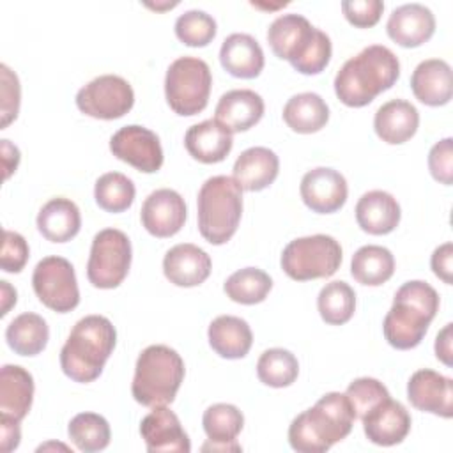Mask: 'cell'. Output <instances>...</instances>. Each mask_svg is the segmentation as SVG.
Instances as JSON below:
<instances>
[{"label": "cell", "mask_w": 453, "mask_h": 453, "mask_svg": "<svg viewBox=\"0 0 453 453\" xmlns=\"http://www.w3.org/2000/svg\"><path fill=\"white\" fill-rule=\"evenodd\" d=\"M400 76L398 57L382 44H372L349 58L334 76L336 97L350 108L370 104Z\"/></svg>", "instance_id": "cell-1"}, {"label": "cell", "mask_w": 453, "mask_h": 453, "mask_svg": "<svg viewBox=\"0 0 453 453\" xmlns=\"http://www.w3.org/2000/svg\"><path fill=\"white\" fill-rule=\"evenodd\" d=\"M354 419L356 412L345 393H326L292 419L288 442L299 453H324L350 434Z\"/></svg>", "instance_id": "cell-2"}, {"label": "cell", "mask_w": 453, "mask_h": 453, "mask_svg": "<svg viewBox=\"0 0 453 453\" xmlns=\"http://www.w3.org/2000/svg\"><path fill=\"white\" fill-rule=\"evenodd\" d=\"M267 42L278 58L308 76L322 73L333 53L329 35L296 12L281 14L269 25Z\"/></svg>", "instance_id": "cell-3"}, {"label": "cell", "mask_w": 453, "mask_h": 453, "mask_svg": "<svg viewBox=\"0 0 453 453\" xmlns=\"http://www.w3.org/2000/svg\"><path fill=\"white\" fill-rule=\"evenodd\" d=\"M117 343V331L110 319L87 315L71 329L62 350L60 368L74 382L96 380Z\"/></svg>", "instance_id": "cell-4"}, {"label": "cell", "mask_w": 453, "mask_h": 453, "mask_svg": "<svg viewBox=\"0 0 453 453\" xmlns=\"http://www.w3.org/2000/svg\"><path fill=\"white\" fill-rule=\"evenodd\" d=\"M437 310L439 294L430 283L421 280L405 281L396 290L393 306L382 322L386 342L398 350L418 347L437 315Z\"/></svg>", "instance_id": "cell-5"}, {"label": "cell", "mask_w": 453, "mask_h": 453, "mask_svg": "<svg viewBox=\"0 0 453 453\" xmlns=\"http://www.w3.org/2000/svg\"><path fill=\"white\" fill-rule=\"evenodd\" d=\"M184 361L168 345H149L136 359L131 393L145 407L168 405L184 380Z\"/></svg>", "instance_id": "cell-6"}, {"label": "cell", "mask_w": 453, "mask_h": 453, "mask_svg": "<svg viewBox=\"0 0 453 453\" xmlns=\"http://www.w3.org/2000/svg\"><path fill=\"white\" fill-rule=\"evenodd\" d=\"M200 235L214 244H225L237 232L242 216V189L234 177H209L196 198Z\"/></svg>", "instance_id": "cell-7"}, {"label": "cell", "mask_w": 453, "mask_h": 453, "mask_svg": "<svg viewBox=\"0 0 453 453\" xmlns=\"http://www.w3.org/2000/svg\"><path fill=\"white\" fill-rule=\"evenodd\" d=\"M211 85L212 74L205 60L179 57L166 69L165 97L177 115L191 117L205 110Z\"/></svg>", "instance_id": "cell-8"}, {"label": "cell", "mask_w": 453, "mask_h": 453, "mask_svg": "<svg viewBox=\"0 0 453 453\" xmlns=\"http://www.w3.org/2000/svg\"><path fill=\"white\" fill-rule=\"evenodd\" d=\"M340 242L326 234L306 235L290 241L281 253L283 273L296 281L333 276L342 264Z\"/></svg>", "instance_id": "cell-9"}, {"label": "cell", "mask_w": 453, "mask_h": 453, "mask_svg": "<svg viewBox=\"0 0 453 453\" xmlns=\"http://www.w3.org/2000/svg\"><path fill=\"white\" fill-rule=\"evenodd\" d=\"M131 241L117 228L99 230L90 246L87 278L96 288H117L131 267Z\"/></svg>", "instance_id": "cell-10"}, {"label": "cell", "mask_w": 453, "mask_h": 453, "mask_svg": "<svg viewBox=\"0 0 453 453\" xmlns=\"http://www.w3.org/2000/svg\"><path fill=\"white\" fill-rule=\"evenodd\" d=\"M32 287L39 301L57 313H67L80 304L74 267L64 257L50 255L39 260L32 274Z\"/></svg>", "instance_id": "cell-11"}, {"label": "cell", "mask_w": 453, "mask_h": 453, "mask_svg": "<svg viewBox=\"0 0 453 453\" xmlns=\"http://www.w3.org/2000/svg\"><path fill=\"white\" fill-rule=\"evenodd\" d=\"M134 104V92L129 81L117 74H103L83 85L76 94V106L81 113L113 120L124 117Z\"/></svg>", "instance_id": "cell-12"}, {"label": "cell", "mask_w": 453, "mask_h": 453, "mask_svg": "<svg viewBox=\"0 0 453 453\" xmlns=\"http://www.w3.org/2000/svg\"><path fill=\"white\" fill-rule=\"evenodd\" d=\"M111 154L143 173H154L163 166V149L157 134L143 126L129 124L110 138Z\"/></svg>", "instance_id": "cell-13"}, {"label": "cell", "mask_w": 453, "mask_h": 453, "mask_svg": "<svg viewBox=\"0 0 453 453\" xmlns=\"http://www.w3.org/2000/svg\"><path fill=\"white\" fill-rule=\"evenodd\" d=\"M299 193L308 209L319 214H331L347 202L349 186L338 170L319 166L303 175Z\"/></svg>", "instance_id": "cell-14"}, {"label": "cell", "mask_w": 453, "mask_h": 453, "mask_svg": "<svg viewBox=\"0 0 453 453\" xmlns=\"http://www.w3.org/2000/svg\"><path fill=\"white\" fill-rule=\"evenodd\" d=\"M186 203L184 198L168 188H161L152 191L142 203L140 219L143 228L159 239L172 237L186 223Z\"/></svg>", "instance_id": "cell-15"}, {"label": "cell", "mask_w": 453, "mask_h": 453, "mask_svg": "<svg viewBox=\"0 0 453 453\" xmlns=\"http://www.w3.org/2000/svg\"><path fill=\"white\" fill-rule=\"evenodd\" d=\"M407 398L418 411L446 419L453 416V380L435 370L414 372L407 382Z\"/></svg>", "instance_id": "cell-16"}, {"label": "cell", "mask_w": 453, "mask_h": 453, "mask_svg": "<svg viewBox=\"0 0 453 453\" xmlns=\"http://www.w3.org/2000/svg\"><path fill=\"white\" fill-rule=\"evenodd\" d=\"M140 435L150 453H189L191 442L177 414L166 405H156L140 423Z\"/></svg>", "instance_id": "cell-17"}, {"label": "cell", "mask_w": 453, "mask_h": 453, "mask_svg": "<svg viewBox=\"0 0 453 453\" xmlns=\"http://www.w3.org/2000/svg\"><path fill=\"white\" fill-rule=\"evenodd\" d=\"M361 421L366 439L377 446L400 444L409 435L412 423L409 411L391 396L368 411Z\"/></svg>", "instance_id": "cell-18"}, {"label": "cell", "mask_w": 453, "mask_h": 453, "mask_svg": "<svg viewBox=\"0 0 453 453\" xmlns=\"http://www.w3.org/2000/svg\"><path fill=\"white\" fill-rule=\"evenodd\" d=\"M386 32L402 48H418L434 35L435 16L423 4H403L389 14Z\"/></svg>", "instance_id": "cell-19"}, {"label": "cell", "mask_w": 453, "mask_h": 453, "mask_svg": "<svg viewBox=\"0 0 453 453\" xmlns=\"http://www.w3.org/2000/svg\"><path fill=\"white\" fill-rule=\"evenodd\" d=\"M211 267L212 262L207 251L191 242L175 244L163 258V273L177 287L202 285L209 278Z\"/></svg>", "instance_id": "cell-20"}, {"label": "cell", "mask_w": 453, "mask_h": 453, "mask_svg": "<svg viewBox=\"0 0 453 453\" xmlns=\"http://www.w3.org/2000/svg\"><path fill=\"white\" fill-rule=\"evenodd\" d=\"M264 99L250 88H235L225 92L214 110V119L232 134L248 131L260 122L264 115Z\"/></svg>", "instance_id": "cell-21"}, {"label": "cell", "mask_w": 453, "mask_h": 453, "mask_svg": "<svg viewBox=\"0 0 453 453\" xmlns=\"http://www.w3.org/2000/svg\"><path fill=\"white\" fill-rule=\"evenodd\" d=\"M234 145L232 133L216 119L191 126L184 134V147L200 163L212 165L223 161Z\"/></svg>", "instance_id": "cell-22"}, {"label": "cell", "mask_w": 453, "mask_h": 453, "mask_svg": "<svg viewBox=\"0 0 453 453\" xmlns=\"http://www.w3.org/2000/svg\"><path fill=\"white\" fill-rule=\"evenodd\" d=\"M411 88L416 99L426 106L448 104L453 96L449 64L442 58L419 62L412 71Z\"/></svg>", "instance_id": "cell-23"}, {"label": "cell", "mask_w": 453, "mask_h": 453, "mask_svg": "<svg viewBox=\"0 0 453 453\" xmlns=\"http://www.w3.org/2000/svg\"><path fill=\"white\" fill-rule=\"evenodd\" d=\"M219 62L235 78H257L265 64L264 50L250 34H230L219 48Z\"/></svg>", "instance_id": "cell-24"}, {"label": "cell", "mask_w": 453, "mask_h": 453, "mask_svg": "<svg viewBox=\"0 0 453 453\" xmlns=\"http://www.w3.org/2000/svg\"><path fill=\"white\" fill-rule=\"evenodd\" d=\"M280 172V159L267 147H250L234 163V180L244 191H262L269 188Z\"/></svg>", "instance_id": "cell-25"}, {"label": "cell", "mask_w": 453, "mask_h": 453, "mask_svg": "<svg viewBox=\"0 0 453 453\" xmlns=\"http://www.w3.org/2000/svg\"><path fill=\"white\" fill-rule=\"evenodd\" d=\"M400 205L396 198L382 189L365 193L356 203V221L363 232L372 235H386L400 223Z\"/></svg>", "instance_id": "cell-26"}, {"label": "cell", "mask_w": 453, "mask_h": 453, "mask_svg": "<svg viewBox=\"0 0 453 453\" xmlns=\"http://www.w3.org/2000/svg\"><path fill=\"white\" fill-rule=\"evenodd\" d=\"M419 126V113L416 106L405 99H391L379 106L373 117V129L377 136L389 143L400 145L411 140Z\"/></svg>", "instance_id": "cell-27"}, {"label": "cell", "mask_w": 453, "mask_h": 453, "mask_svg": "<svg viewBox=\"0 0 453 453\" xmlns=\"http://www.w3.org/2000/svg\"><path fill=\"white\" fill-rule=\"evenodd\" d=\"M34 400V377L18 365H4L0 370V418L21 421Z\"/></svg>", "instance_id": "cell-28"}, {"label": "cell", "mask_w": 453, "mask_h": 453, "mask_svg": "<svg viewBox=\"0 0 453 453\" xmlns=\"http://www.w3.org/2000/svg\"><path fill=\"white\" fill-rule=\"evenodd\" d=\"M207 338L211 349L225 359L244 357L253 343V333L250 324L234 315L216 317L207 329Z\"/></svg>", "instance_id": "cell-29"}, {"label": "cell", "mask_w": 453, "mask_h": 453, "mask_svg": "<svg viewBox=\"0 0 453 453\" xmlns=\"http://www.w3.org/2000/svg\"><path fill=\"white\" fill-rule=\"evenodd\" d=\"M81 214L78 205L64 196L48 200L37 214V230L51 242H67L78 235Z\"/></svg>", "instance_id": "cell-30"}, {"label": "cell", "mask_w": 453, "mask_h": 453, "mask_svg": "<svg viewBox=\"0 0 453 453\" xmlns=\"http://www.w3.org/2000/svg\"><path fill=\"white\" fill-rule=\"evenodd\" d=\"M285 124L301 134L320 131L329 120L327 103L315 92H301L292 96L283 106Z\"/></svg>", "instance_id": "cell-31"}, {"label": "cell", "mask_w": 453, "mask_h": 453, "mask_svg": "<svg viewBox=\"0 0 453 453\" xmlns=\"http://www.w3.org/2000/svg\"><path fill=\"white\" fill-rule=\"evenodd\" d=\"M5 340L18 356H37L48 345L50 329L41 315L25 311L9 322Z\"/></svg>", "instance_id": "cell-32"}, {"label": "cell", "mask_w": 453, "mask_h": 453, "mask_svg": "<svg viewBox=\"0 0 453 453\" xmlns=\"http://www.w3.org/2000/svg\"><path fill=\"white\" fill-rule=\"evenodd\" d=\"M395 273L393 253L377 244L361 246L350 260V274L361 285L379 287L386 283Z\"/></svg>", "instance_id": "cell-33"}, {"label": "cell", "mask_w": 453, "mask_h": 453, "mask_svg": "<svg viewBox=\"0 0 453 453\" xmlns=\"http://www.w3.org/2000/svg\"><path fill=\"white\" fill-rule=\"evenodd\" d=\"M271 288H273L271 276L258 267L239 269L232 273L223 285L226 297H230L234 303L248 304V306L262 303L271 292Z\"/></svg>", "instance_id": "cell-34"}, {"label": "cell", "mask_w": 453, "mask_h": 453, "mask_svg": "<svg viewBox=\"0 0 453 453\" xmlns=\"http://www.w3.org/2000/svg\"><path fill=\"white\" fill-rule=\"evenodd\" d=\"M317 308L326 324L342 326L349 322L356 311V292L342 280L326 283L319 292Z\"/></svg>", "instance_id": "cell-35"}, {"label": "cell", "mask_w": 453, "mask_h": 453, "mask_svg": "<svg viewBox=\"0 0 453 453\" xmlns=\"http://www.w3.org/2000/svg\"><path fill=\"white\" fill-rule=\"evenodd\" d=\"M71 442L85 453L101 451L110 444L111 432L108 421L96 412H80L67 425Z\"/></svg>", "instance_id": "cell-36"}, {"label": "cell", "mask_w": 453, "mask_h": 453, "mask_svg": "<svg viewBox=\"0 0 453 453\" xmlns=\"http://www.w3.org/2000/svg\"><path fill=\"white\" fill-rule=\"evenodd\" d=\"M202 425L209 442L234 444L244 426V416L232 403H214L205 409Z\"/></svg>", "instance_id": "cell-37"}, {"label": "cell", "mask_w": 453, "mask_h": 453, "mask_svg": "<svg viewBox=\"0 0 453 453\" xmlns=\"http://www.w3.org/2000/svg\"><path fill=\"white\" fill-rule=\"evenodd\" d=\"M134 184L133 180L120 172L103 173L94 186L96 203L106 212H124L134 202Z\"/></svg>", "instance_id": "cell-38"}, {"label": "cell", "mask_w": 453, "mask_h": 453, "mask_svg": "<svg viewBox=\"0 0 453 453\" xmlns=\"http://www.w3.org/2000/svg\"><path fill=\"white\" fill-rule=\"evenodd\" d=\"M257 375L265 386L287 388L299 375L297 357L287 349H267L257 361Z\"/></svg>", "instance_id": "cell-39"}, {"label": "cell", "mask_w": 453, "mask_h": 453, "mask_svg": "<svg viewBox=\"0 0 453 453\" xmlns=\"http://www.w3.org/2000/svg\"><path fill=\"white\" fill-rule=\"evenodd\" d=\"M216 21L205 11L191 9L182 12L175 21V35L191 48L207 46L216 37Z\"/></svg>", "instance_id": "cell-40"}, {"label": "cell", "mask_w": 453, "mask_h": 453, "mask_svg": "<svg viewBox=\"0 0 453 453\" xmlns=\"http://www.w3.org/2000/svg\"><path fill=\"white\" fill-rule=\"evenodd\" d=\"M354 412H356V418H363L368 411H372L377 403H380L382 400L389 398V391L388 388L373 379V377H359V379H354L347 391H345Z\"/></svg>", "instance_id": "cell-41"}, {"label": "cell", "mask_w": 453, "mask_h": 453, "mask_svg": "<svg viewBox=\"0 0 453 453\" xmlns=\"http://www.w3.org/2000/svg\"><path fill=\"white\" fill-rule=\"evenodd\" d=\"M345 19L357 28H370L379 23L384 4L380 0H345L342 2Z\"/></svg>", "instance_id": "cell-42"}, {"label": "cell", "mask_w": 453, "mask_h": 453, "mask_svg": "<svg viewBox=\"0 0 453 453\" xmlns=\"http://www.w3.org/2000/svg\"><path fill=\"white\" fill-rule=\"evenodd\" d=\"M30 250L25 241V237L12 230H4V242H2V255H0V265L5 273H19L27 260H28Z\"/></svg>", "instance_id": "cell-43"}, {"label": "cell", "mask_w": 453, "mask_h": 453, "mask_svg": "<svg viewBox=\"0 0 453 453\" xmlns=\"http://www.w3.org/2000/svg\"><path fill=\"white\" fill-rule=\"evenodd\" d=\"M2 74V129H5L19 111L21 101V87L18 76L5 65H0Z\"/></svg>", "instance_id": "cell-44"}, {"label": "cell", "mask_w": 453, "mask_h": 453, "mask_svg": "<svg viewBox=\"0 0 453 453\" xmlns=\"http://www.w3.org/2000/svg\"><path fill=\"white\" fill-rule=\"evenodd\" d=\"M428 170L437 182L444 186H449L453 182V140L451 138H444L430 149Z\"/></svg>", "instance_id": "cell-45"}, {"label": "cell", "mask_w": 453, "mask_h": 453, "mask_svg": "<svg viewBox=\"0 0 453 453\" xmlns=\"http://www.w3.org/2000/svg\"><path fill=\"white\" fill-rule=\"evenodd\" d=\"M453 244L451 242H444L441 246H437L432 253L430 258V265L432 271L437 278H441L446 285H451L453 278H451V271H453Z\"/></svg>", "instance_id": "cell-46"}, {"label": "cell", "mask_w": 453, "mask_h": 453, "mask_svg": "<svg viewBox=\"0 0 453 453\" xmlns=\"http://www.w3.org/2000/svg\"><path fill=\"white\" fill-rule=\"evenodd\" d=\"M451 343H453V324L448 322L437 334L435 338V345H434V350H435V357L444 363L446 366H451L453 365V349H451Z\"/></svg>", "instance_id": "cell-47"}, {"label": "cell", "mask_w": 453, "mask_h": 453, "mask_svg": "<svg viewBox=\"0 0 453 453\" xmlns=\"http://www.w3.org/2000/svg\"><path fill=\"white\" fill-rule=\"evenodd\" d=\"M19 439H21L19 421L0 418V444H2V451L9 453V451L16 449L19 446Z\"/></svg>", "instance_id": "cell-48"}, {"label": "cell", "mask_w": 453, "mask_h": 453, "mask_svg": "<svg viewBox=\"0 0 453 453\" xmlns=\"http://www.w3.org/2000/svg\"><path fill=\"white\" fill-rule=\"evenodd\" d=\"M2 163H4V179H9L19 165V149L9 140H2Z\"/></svg>", "instance_id": "cell-49"}, {"label": "cell", "mask_w": 453, "mask_h": 453, "mask_svg": "<svg viewBox=\"0 0 453 453\" xmlns=\"http://www.w3.org/2000/svg\"><path fill=\"white\" fill-rule=\"evenodd\" d=\"M0 287H2V311H0V315L5 317L11 310V306L16 304V290L5 280L0 281Z\"/></svg>", "instance_id": "cell-50"}, {"label": "cell", "mask_w": 453, "mask_h": 453, "mask_svg": "<svg viewBox=\"0 0 453 453\" xmlns=\"http://www.w3.org/2000/svg\"><path fill=\"white\" fill-rule=\"evenodd\" d=\"M203 451H241V446L237 442L234 444H214V442H207L202 446Z\"/></svg>", "instance_id": "cell-51"}]
</instances>
